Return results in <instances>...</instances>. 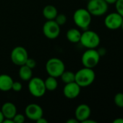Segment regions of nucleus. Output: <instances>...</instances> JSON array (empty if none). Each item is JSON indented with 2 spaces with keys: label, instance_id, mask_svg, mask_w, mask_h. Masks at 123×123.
<instances>
[{
  "label": "nucleus",
  "instance_id": "nucleus-14",
  "mask_svg": "<svg viewBox=\"0 0 123 123\" xmlns=\"http://www.w3.org/2000/svg\"><path fill=\"white\" fill-rule=\"evenodd\" d=\"M1 111L4 118L12 119L14 116L17 114V107L12 102H7L3 104V105L1 106Z\"/></svg>",
  "mask_w": 123,
  "mask_h": 123
},
{
  "label": "nucleus",
  "instance_id": "nucleus-20",
  "mask_svg": "<svg viewBox=\"0 0 123 123\" xmlns=\"http://www.w3.org/2000/svg\"><path fill=\"white\" fill-rule=\"evenodd\" d=\"M62 81L65 84L75 81V73L71 71H65L60 76Z\"/></svg>",
  "mask_w": 123,
  "mask_h": 123
},
{
  "label": "nucleus",
  "instance_id": "nucleus-33",
  "mask_svg": "<svg viewBox=\"0 0 123 123\" xmlns=\"http://www.w3.org/2000/svg\"><path fill=\"white\" fill-rule=\"evenodd\" d=\"M108 4H115L117 0H104Z\"/></svg>",
  "mask_w": 123,
  "mask_h": 123
},
{
  "label": "nucleus",
  "instance_id": "nucleus-31",
  "mask_svg": "<svg viewBox=\"0 0 123 123\" xmlns=\"http://www.w3.org/2000/svg\"><path fill=\"white\" fill-rule=\"evenodd\" d=\"M2 123H14L12 119H9V118H4Z\"/></svg>",
  "mask_w": 123,
  "mask_h": 123
},
{
  "label": "nucleus",
  "instance_id": "nucleus-17",
  "mask_svg": "<svg viewBox=\"0 0 123 123\" xmlns=\"http://www.w3.org/2000/svg\"><path fill=\"white\" fill-rule=\"evenodd\" d=\"M58 14L57 9L51 4L46 5L43 9V15L47 20L54 19Z\"/></svg>",
  "mask_w": 123,
  "mask_h": 123
},
{
  "label": "nucleus",
  "instance_id": "nucleus-3",
  "mask_svg": "<svg viewBox=\"0 0 123 123\" xmlns=\"http://www.w3.org/2000/svg\"><path fill=\"white\" fill-rule=\"evenodd\" d=\"M101 38L98 33L95 31L86 30L83 32L81 33V37L80 40V44L86 48L87 49L90 48H97L100 44Z\"/></svg>",
  "mask_w": 123,
  "mask_h": 123
},
{
  "label": "nucleus",
  "instance_id": "nucleus-21",
  "mask_svg": "<svg viewBox=\"0 0 123 123\" xmlns=\"http://www.w3.org/2000/svg\"><path fill=\"white\" fill-rule=\"evenodd\" d=\"M114 102L119 108H123V93L118 92L114 97Z\"/></svg>",
  "mask_w": 123,
  "mask_h": 123
},
{
  "label": "nucleus",
  "instance_id": "nucleus-12",
  "mask_svg": "<svg viewBox=\"0 0 123 123\" xmlns=\"http://www.w3.org/2000/svg\"><path fill=\"white\" fill-rule=\"evenodd\" d=\"M81 92V87L75 82H71L65 84L63 88V94L64 96L69 99H73L77 98Z\"/></svg>",
  "mask_w": 123,
  "mask_h": 123
},
{
  "label": "nucleus",
  "instance_id": "nucleus-4",
  "mask_svg": "<svg viewBox=\"0 0 123 123\" xmlns=\"http://www.w3.org/2000/svg\"><path fill=\"white\" fill-rule=\"evenodd\" d=\"M46 73L49 76L58 78L65 71V63L58 58H51L49 59L45 66Z\"/></svg>",
  "mask_w": 123,
  "mask_h": 123
},
{
  "label": "nucleus",
  "instance_id": "nucleus-32",
  "mask_svg": "<svg viewBox=\"0 0 123 123\" xmlns=\"http://www.w3.org/2000/svg\"><path fill=\"white\" fill-rule=\"evenodd\" d=\"M83 123H97V122L94 120H90V117H89L87 120H86L85 121H83Z\"/></svg>",
  "mask_w": 123,
  "mask_h": 123
},
{
  "label": "nucleus",
  "instance_id": "nucleus-2",
  "mask_svg": "<svg viewBox=\"0 0 123 123\" xmlns=\"http://www.w3.org/2000/svg\"><path fill=\"white\" fill-rule=\"evenodd\" d=\"M73 22L80 29L88 30L92 20V15L85 8H79L76 9L73 14Z\"/></svg>",
  "mask_w": 123,
  "mask_h": 123
},
{
  "label": "nucleus",
  "instance_id": "nucleus-30",
  "mask_svg": "<svg viewBox=\"0 0 123 123\" xmlns=\"http://www.w3.org/2000/svg\"><path fill=\"white\" fill-rule=\"evenodd\" d=\"M79 122L74 117V118H71V119H69L67 121V123H78Z\"/></svg>",
  "mask_w": 123,
  "mask_h": 123
},
{
  "label": "nucleus",
  "instance_id": "nucleus-6",
  "mask_svg": "<svg viewBox=\"0 0 123 123\" xmlns=\"http://www.w3.org/2000/svg\"><path fill=\"white\" fill-rule=\"evenodd\" d=\"M101 56L99 54L96 48L87 49L82 55L81 62L84 67L94 68L100 61Z\"/></svg>",
  "mask_w": 123,
  "mask_h": 123
},
{
  "label": "nucleus",
  "instance_id": "nucleus-16",
  "mask_svg": "<svg viewBox=\"0 0 123 123\" xmlns=\"http://www.w3.org/2000/svg\"><path fill=\"white\" fill-rule=\"evenodd\" d=\"M81 33L82 32L78 29L71 28L67 30L66 33V37L69 42L72 43H80Z\"/></svg>",
  "mask_w": 123,
  "mask_h": 123
},
{
  "label": "nucleus",
  "instance_id": "nucleus-13",
  "mask_svg": "<svg viewBox=\"0 0 123 123\" xmlns=\"http://www.w3.org/2000/svg\"><path fill=\"white\" fill-rule=\"evenodd\" d=\"M91 115V107L86 104L79 105L75 111V118L79 122L83 123L86 120L90 117Z\"/></svg>",
  "mask_w": 123,
  "mask_h": 123
},
{
  "label": "nucleus",
  "instance_id": "nucleus-22",
  "mask_svg": "<svg viewBox=\"0 0 123 123\" xmlns=\"http://www.w3.org/2000/svg\"><path fill=\"white\" fill-rule=\"evenodd\" d=\"M54 21L59 26H62L67 22V17L64 14H57V17L54 19Z\"/></svg>",
  "mask_w": 123,
  "mask_h": 123
},
{
  "label": "nucleus",
  "instance_id": "nucleus-5",
  "mask_svg": "<svg viewBox=\"0 0 123 123\" xmlns=\"http://www.w3.org/2000/svg\"><path fill=\"white\" fill-rule=\"evenodd\" d=\"M28 88L30 94L36 98L42 97L46 92L44 80L38 76L32 77L28 81Z\"/></svg>",
  "mask_w": 123,
  "mask_h": 123
},
{
  "label": "nucleus",
  "instance_id": "nucleus-18",
  "mask_svg": "<svg viewBox=\"0 0 123 123\" xmlns=\"http://www.w3.org/2000/svg\"><path fill=\"white\" fill-rule=\"evenodd\" d=\"M32 68H29L26 65H22L20 66V69L18 71V74L20 78L25 81H28L33 77V71Z\"/></svg>",
  "mask_w": 123,
  "mask_h": 123
},
{
  "label": "nucleus",
  "instance_id": "nucleus-26",
  "mask_svg": "<svg viewBox=\"0 0 123 123\" xmlns=\"http://www.w3.org/2000/svg\"><path fill=\"white\" fill-rule=\"evenodd\" d=\"M25 65H26V66H28L29 68L33 69V68L36 66V61L33 58H28Z\"/></svg>",
  "mask_w": 123,
  "mask_h": 123
},
{
  "label": "nucleus",
  "instance_id": "nucleus-1",
  "mask_svg": "<svg viewBox=\"0 0 123 123\" xmlns=\"http://www.w3.org/2000/svg\"><path fill=\"white\" fill-rule=\"evenodd\" d=\"M96 74L93 68L84 67L75 73V81L81 87L91 86L95 81Z\"/></svg>",
  "mask_w": 123,
  "mask_h": 123
},
{
  "label": "nucleus",
  "instance_id": "nucleus-19",
  "mask_svg": "<svg viewBox=\"0 0 123 123\" xmlns=\"http://www.w3.org/2000/svg\"><path fill=\"white\" fill-rule=\"evenodd\" d=\"M44 84L46 86V91L49 92H53L56 90L58 87V82L57 80V78L49 76L45 80H44Z\"/></svg>",
  "mask_w": 123,
  "mask_h": 123
},
{
  "label": "nucleus",
  "instance_id": "nucleus-23",
  "mask_svg": "<svg viewBox=\"0 0 123 123\" xmlns=\"http://www.w3.org/2000/svg\"><path fill=\"white\" fill-rule=\"evenodd\" d=\"M116 12L123 17V0H117L115 4Z\"/></svg>",
  "mask_w": 123,
  "mask_h": 123
},
{
  "label": "nucleus",
  "instance_id": "nucleus-34",
  "mask_svg": "<svg viewBox=\"0 0 123 123\" xmlns=\"http://www.w3.org/2000/svg\"><path fill=\"white\" fill-rule=\"evenodd\" d=\"M4 119V115H3V114H2L1 111L0 110V123H3Z\"/></svg>",
  "mask_w": 123,
  "mask_h": 123
},
{
  "label": "nucleus",
  "instance_id": "nucleus-29",
  "mask_svg": "<svg viewBox=\"0 0 123 123\" xmlns=\"http://www.w3.org/2000/svg\"><path fill=\"white\" fill-rule=\"evenodd\" d=\"M113 123H123V118L117 117L113 120Z\"/></svg>",
  "mask_w": 123,
  "mask_h": 123
},
{
  "label": "nucleus",
  "instance_id": "nucleus-11",
  "mask_svg": "<svg viewBox=\"0 0 123 123\" xmlns=\"http://www.w3.org/2000/svg\"><path fill=\"white\" fill-rule=\"evenodd\" d=\"M25 116L30 120L36 121L43 116V111L42 107L38 104H29L25 109Z\"/></svg>",
  "mask_w": 123,
  "mask_h": 123
},
{
  "label": "nucleus",
  "instance_id": "nucleus-7",
  "mask_svg": "<svg viewBox=\"0 0 123 123\" xmlns=\"http://www.w3.org/2000/svg\"><path fill=\"white\" fill-rule=\"evenodd\" d=\"M86 9L92 16L100 17L107 14L109 4L104 0H89Z\"/></svg>",
  "mask_w": 123,
  "mask_h": 123
},
{
  "label": "nucleus",
  "instance_id": "nucleus-15",
  "mask_svg": "<svg viewBox=\"0 0 123 123\" xmlns=\"http://www.w3.org/2000/svg\"><path fill=\"white\" fill-rule=\"evenodd\" d=\"M14 81L8 74H0V91L9 92L12 90V86Z\"/></svg>",
  "mask_w": 123,
  "mask_h": 123
},
{
  "label": "nucleus",
  "instance_id": "nucleus-24",
  "mask_svg": "<svg viewBox=\"0 0 123 123\" xmlns=\"http://www.w3.org/2000/svg\"><path fill=\"white\" fill-rule=\"evenodd\" d=\"M25 116L24 115H22V114H20V113H17L14 116V117L12 118V120H13V122L14 123H22L25 122Z\"/></svg>",
  "mask_w": 123,
  "mask_h": 123
},
{
  "label": "nucleus",
  "instance_id": "nucleus-27",
  "mask_svg": "<svg viewBox=\"0 0 123 123\" xmlns=\"http://www.w3.org/2000/svg\"><path fill=\"white\" fill-rule=\"evenodd\" d=\"M97 51H98V53H99V54L100 55L101 57L105 55V54L107 53V50H106L105 48H100L99 49L97 50Z\"/></svg>",
  "mask_w": 123,
  "mask_h": 123
},
{
  "label": "nucleus",
  "instance_id": "nucleus-28",
  "mask_svg": "<svg viewBox=\"0 0 123 123\" xmlns=\"http://www.w3.org/2000/svg\"><path fill=\"white\" fill-rule=\"evenodd\" d=\"M36 122L37 123H48V120L46 119H45L43 117H42L39 118L38 120H37Z\"/></svg>",
  "mask_w": 123,
  "mask_h": 123
},
{
  "label": "nucleus",
  "instance_id": "nucleus-9",
  "mask_svg": "<svg viewBox=\"0 0 123 123\" xmlns=\"http://www.w3.org/2000/svg\"><path fill=\"white\" fill-rule=\"evenodd\" d=\"M60 26L54 21L46 20L43 25V33L44 36L50 40H54L57 38L60 35Z\"/></svg>",
  "mask_w": 123,
  "mask_h": 123
},
{
  "label": "nucleus",
  "instance_id": "nucleus-8",
  "mask_svg": "<svg viewBox=\"0 0 123 123\" xmlns=\"http://www.w3.org/2000/svg\"><path fill=\"white\" fill-rule=\"evenodd\" d=\"M28 58V53L22 46L14 47L10 53V59L12 62L18 66L25 65Z\"/></svg>",
  "mask_w": 123,
  "mask_h": 123
},
{
  "label": "nucleus",
  "instance_id": "nucleus-25",
  "mask_svg": "<svg viewBox=\"0 0 123 123\" xmlns=\"http://www.w3.org/2000/svg\"><path fill=\"white\" fill-rule=\"evenodd\" d=\"M22 84L19 82V81H14L12 84V89L14 92H19L22 90Z\"/></svg>",
  "mask_w": 123,
  "mask_h": 123
},
{
  "label": "nucleus",
  "instance_id": "nucleus-10",
  "mask_svg": "<svg viewBox=\"0 0 123 123\" xmlns=\"http://www.w3.org/2000/svg\"><path fill=\"white\" fill-rule=\"evenodd\" d=\"M123 20V17L117 12H115L108 14L104 19V23L107 29L115 30L121 28Z\"/></svg>",
  "mask_w": 123,
  "mask_h": 123
},
{
  "label": "nucleus",
  "instance_id": "nucleus-35",
  "mask_svg": "<svg viewBox=\"0 0 123 123\" xmlns=\"http://www.w3.org/2000/svg\"><path fill=\"white\" fill-rule=\"evenodd\" d=\"M121 28H122V30H123V23H122V25H121Z\"/></svg>",
  "mask_w": 123,
  "mask_h": 123
}]
</instances>
